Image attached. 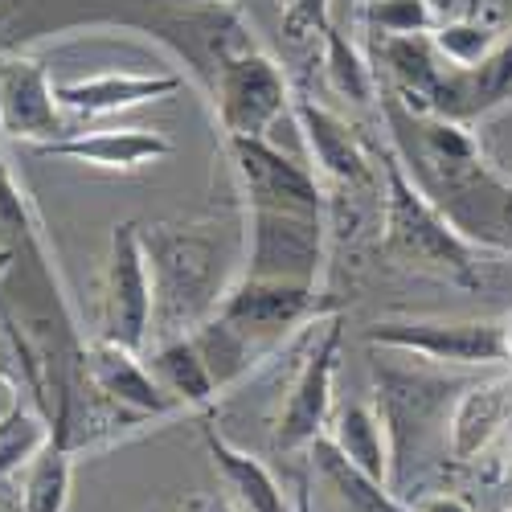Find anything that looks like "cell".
I'll list each match as a JSON object with an SVG mask.
<instances>
[{"label":"cell","mask_w":512,"mask_h":512,"mask_svg":"<svg viewBox=\"0 0 512 512\" xmlns=\"http://www.w3.org/2000/svg\"><path fill=\"white\" fill-rule=\"evenodd\" d=\"M373 156L381 160V250L394 263L414 267L422 275H439L459 287H480L476 246L410 181L390 144L373 148Z\"/></svg>","instance_id":"1"},{"label":"cell","mask_w":512,"mask_h":512,"mask_svg":"<svg viewBox=\"0 0 512 512\" xmlns=\"http://www.w3.org/2000/svg\"><path fill=\"white\" fill-rule=\"evenodd\" d=\"M144 250L152 267V332L177 336L213 316L222 291V246L201 226H144Z\"/></svg>","instance_id":"2"},{"label":"cell","mask_w":512,"mask_h":512,"mask_svg":"<svg viewBox=\"0 0 512 512\" xmlns=\"http://www.w3.org/2000/svg\"><path fill=\"white\" fill-rule=\"evenodd\" d=\"M205 95L226 136H267L283 115H291V82L250 33L218 58Z\"/></svg>","instance_id":"3"},{"label":"cell","mask_w":512,"mask_h":512,"mask_svg":"<svg viewBox=\"0 0 512 512\" xmlns=\"http://www.w3.org/2000/svg\"><path fill=\"white\" fill-rule=\"evenodd\" d=\"M324 263H328L324 213L246 205V259H242L246 279L320 287Z\"/></svg>","instance_id":"4"},{"label":"cell","mask_w":512,"mask_h":512,"mask_svg":"<svg viewBox=\"0 0 512 512\" xmlns=\"http://www.w3.org/2000/svg\"><path fill=\"white\" fill-rule=\"evenodd\" d=\"M340 345H345V320L336 312L320 316L312 324V340L295 369V381L279 406L275 418V447L279 451H308L332 418V386H336V365H340Z\"/></svg>","instance_id":"5"},{"label":"cell","mask_w":512,"mask_h":512,"mask_svg":"<svg viewBox=\"0 0 512 512\" xmlns=\"http://www.w3.org/2000/svg\"><path fill=\"white\" fill-rule=\"evenodd\" d=\"M152 336V267L144 250V226L119 222L107 242L103 267V340L144 349Z\"/></svg>","instance_id":"6"},{"label":"cell","mask_w":512,"mask_h":512,"mask_svg":"<svg viewBox=\"0 0 512 512\" xmlns=\"http://www.w3.org/2000/svg\"><path fill=\"white\" fill-rule=\"evenodd\" d=\"M365 340L373 349L414 353L439 365L492 369L504 365L500 320H377Z\"/></svg>","instance_id":"7"},{"label":"cell","mask_w":512,"mask_h":512,"mask_svg":"<svg viewBox=\"0 0 512 512\" xmlns=\"http://www.w3.org/2000/svg\"><path fill=\"white\" fill-rule=\"evenodd\" d=\"M213 312L234 332H242L263 357H271L283 345V336H291L295 328H304L316 316V287L238 275L222 291V300Z\"/></svg>","instance_id":"8"},{"label":"cell","mask_w":512,"mask_h":512,"mask_svg":"<svg viewBox=\"0 0 512 512\" xmlns=\"http://www.w3.org/2000/svg\"><path fill=\"white\" fill-rule=\"evenodd\" d=\"M87 386L111 410V418L115 422L123 418L127 426L164 422L185 410L160 386L156 373L148 369V361H140L136 349L115 345V340H103V336L87 345Z\"/></svg>","instance_id":"9"},{"label":"cell","mask_w":512,"mask_h":512,"mask_svg":"<svg viewBox=\"0 0 512 512\" xmlns=\"http://www.w3.org/2000/svg\"><path fill=\"white\" fill-rule=\"evenodd\" d=\"M0 136L29 148L74 136L50 66L25 50L0 54Z\"/></svg>","instance_id":"10"},{"label":"cell","mask_w":512,"mask_h":512,"mask_svg":"<svg viewBox=\"0 0 512 512\" xmlns=\"http://www.w3.org/2000/svg\"><path fill=\"white\" fill-rule=\"evenodd\" d=\"M226 156L238 177L246 205H275V209H312L324 213V193L316 173L283 156L267 136H226Z\"/></svg>","instance_id":"11"},{"label":"cell","mask_w":512,"mask_h":512,"mask_svg":"<svg viewBox=\"0 0 512 512\" xmlns=\"http://www.w3.org/2000/svg\"><path fill=\"white\" fill-rule=\"evenodd\" d=\"M476 250L512 254V181L480 160L435 201Z\"/></svg>","instance_id":"12"},{"label":"cell","mask_w":512,"mask_h":512,"mask_svg":"<svg viewBox=\"0 0 512 512\" xmlns=\"http://www.w3.org/2000/svg\"><path fill=\"white\" fill-rule=\"evenodd\" d=\"M291 119H295V132H300L320 177H328L336 185H373L377 181L373 148H365L353 123H345L336 111H328L324 103H316L304 91H291Z\"/></svg>","instance_id":"13"},{"label":"cell","mask_w":512,"mask_h":512,"mask_svg":"<svg viewBox=\"0 0 512 512\" xmlns=\"http://www.w3.org/2000/svg\"><path fill=\"white\" fill-rule=\"evenodd\" d=\"M168 152H173V140L152 127H95V132H74L33 148V156L41 160H74L107 168V173H136L144 164L164 160Z\"/></svg>","instance_id":"14"},{"label":"cell","mask_w":512,"mask_h":512,"mask_svg":"<svg viewBox=\"0 0 512 512\" xmlns=\"http://www.w3.org/2000/svg\"><path fill=\"white\" fill-rule=\"evenodd\" d=\"M181 87H185V78L173 70H164V74L107 70V74H91V78L58 82V103H62V111H70L78 119H103V115H119V111L140 107V103L168 99Z\"/></svg>","instance_id":"15"},{"label":"cell","mask_w":512,"mask_h":512,"mask_svg":"<svg viewBox=\"0 0 512 512\" xmlns=\"http://www.w3.org/2000/svg\"><path fill=\"white\" fill-rule=\"evenodd\" d=\"M328 443L345 455L349 463H357L365 476L381 480L394 488V451H390V431L386 418L369 402H345L336 406L328 418Z\"/></svg>","instance_id":"16"},{"label":"cell","mask_w":512,"mask_h":512,"mask_svg":"<svg viewBox=\"0 0 512 512\" xmlns=\"http://www.w3.org/2000/svg\"><path fill=\"white\" fill-rule=\"evenodd\" d=\"M201 439H205V451H209L213 467H218V476L226 480V488L242 504V512H295L263 459H254L250 451L234 447L213 422L201 426Z\"/></svg>","instance_id":"17"},{"label":"cell","mask_w":512,"mask_h":512,"mask_svg":"<svg viewBox=\"0 0 512 512\" xmlns=\"http://www.w3.org/2000/svg\"><path fill=\"white\" fill-rule=\"evenodd\" d=\"M512 418V381H484V386H472L451 410L447 422V447L459 463L476 459L496 435L500 426H508Z\"/></svg>","instance_id":"18"},{"label":"cell","mask_w":512,"mask_h":512,"mask_svg":"<svg viewBox=\"0 0 512 512\" xmlns=\"http://www.w3.org/2000/svg\"><path fill=\"white\" fill-rule=\"evenodd\" d=\"M148 369L156 373L160 386L173 394L185 410L197 406V410H209L213 402L222 398L218 390V381H213L201 349L193 345V336L189 332H177V336H160L156 340V349L148 357Z\"/></svg>","instance_id":"19"},{"label":"cell","mask_w":512,"mask_h":512,"mask_svg":"<svg viewBox=\"0 0 512 512\" xmlns=\"http://www.w3.org/2000/svg\"><path fill=\"white\" fill-rule=\"evenodd\" d=\"M308 451H312V463L320 467V476L332 484V492L345 500L353 512H410V508L398 500V492H394L390 484L365 476L357 463H349L345 455H340V451L328 443V435H320Z\"/></svg>","instance_id":"20"},{"label":"cell","mask_w":512,"mask_h":512,"mask_svg":"<svg viewBox=\"0 0 512 512\" xmlns=\"http://www.w3.org/2000/svg\"><path fill=\"white\" fill-rule=\"evenodd\" d=\"M189 336H193V345L201 349V357H205V365H209V373H213V381H218L222 394L234 390L238 381H246L259 361H267V357L254 349L242 332H234L218 312L205 316L197 328H189Z\"/></svg>","instance_id":"21"},{"label":"cell","mask_w":512,"mask_h":512,"mask_svg":"<svg viewBox=\"0 0 512 512\" xmlns=\"http://www.w3.org/2000/svg\"><path fill=\"white\" fill-rule=\"evenodd\" d=\"M50 439H54V422L46 418V410L13 398L9 410L0 414V484L17 476L21 467H29Z\"/></svg>","instance_id":"22"},{"label":"cell","mask_w":512,"mask_h":512,"mask_svg":"<svg viewBox=\"0 0 512 512\" xmlns=\"http://www.w3.org/2000/svg\"><path fill=\"white\" fill-rule=\"evenodd\" d=\"M70 480H74V447H66L62 439H50L25 467L21 508L25 512H66Z\"/></svg>","instance_id":"23"},{"label":"cell","mask_w":512,"mask_h":512,"mask_svg":"<svg viewBox=\"0 0 512 512\" xmlns=\"http://www.w3.org/2000/svg\"><path fill=\"white\" fill-rule=\"evenodd\" d=\"M320 41H324V78H328V87L340 99H349L357 107H369L377 99V74H373L369 58L353 46V37L340 33L336 25H328L320 33Z\"/></svg>","instance_id":"24"},{"label":"cell","mask_w":512,"mask_h":512,"mask_svg":"<svg viewBox=\"0 0 512 512\" xmlns=\"http://www.w3.org/2000/svg\"><path fill=\"white\" fill-rule=\"evenodd\" d=\"M0 246H9L17 259H46L37 213H33L21 181L13 177V164H9L5 148H0Z\"/></svg>","instance_id":"25"},{"label":"cell","mask_w":512,"mask_h":512,"mask_svg":"<svg viewBox=\"0 0 512 512\" xmlns=\"http://www.w3.org/2000/svg\"><path fill=\"white\" fill-rule=\"evenodd\" d=\"M435 50L459 66V70H476L480 62H488L500 46V29L492 21H480V13H463V17H447L431 29Z\"/></svg>","instance_id":"26"},{"label":"cell","mask_w":512,"mask_h":512,"mask_svg":"<svg viewBox=\"0 0 512 512\" xmlns=\"http://www.w3.org/2000/svg\"><path fill=\"white\" fill-rule=\"evenodd\" d=\"M365 25L373 37H414L439 25L431 0H365Z\"/></svg>","instance_id":"27"},{"label":"cell","mask_w":512,"mask_h":512,"mask_svg":"<svg viewBox=\"0 0 512 512\" xmlns=\"http://www.w3.org/2000/svg\"><path fill=\"white\" fill-rule=\"evenodd\" d=\"M332 25V0H283V33L300 41Z\"/></svg>","instance_id":"28"},{"label":"cell","mask_w":512,"mask_h":512,"mask_svg":"<svg viewBox=\"0 0 512 512\" xmlns=\"http://www.w3.org/2000/svg\"><path fill=\"white\" fill-rule=\"evenodd\" d=\"M414 508H418V512H472V504H467V500H459V496H451V492L426 496V500H418Z\"/></svg>","instance_id":"29"},{"label":"cell","mask_w":512,"mask_h":512,"mask_svg":"<svg viewBox=\"0 0 512 512\" xmlns=\"http://www.w3.org/2000/svg\"><path fill=\"white\" fill-rule=\"evenodd\" d=\"M295 512H316L312 504V484L300 476V484H295Z\"/></svg>","instance_id":"30"},{"label":"cell","mask_w":512,"mask_h":512,"mask_svg":"<svg viewBox=\"0 0 512 512\" xmlns=\"http://www.w3.org/2000/svg\"><path fill=\"white\" fill-rule=\"evenodd\" d=\"M500 340H504V365H512V312L500 320Z\"/></svg>","instance_id":"31"},{"label":"cell","mask_w":512,"mask_h":512,"mask_svg":"<svg viewBox=\"0 0 512 512\" xmlns=\"http://www.w3.org/2000/svg\"><path fill=\"white\" fill-rule=\"evenodd\" d=\"M189 512H230L226 504H218V500H193L189 504Z\"/></svg>","instance_id":"32"},{"label":"cell","mask_w":512,"mask_h":512,"mask_svg":"<svg viewBox=\"0 0 512 512\" xmlns=\"http://www.w3.org/2000/svg\"><path fill=\"white\" fill-rule=\"evenodd\" d=\"M13 263H17V254H13L9 246H0V279H5V275L13 271Z\"/></svg>","instance_id":"33"},{"label":"cell","mask_w":512,"mask_h":512,"mask_svg":"<svg viewBox=\"0 0 512 512\" xmlns=\"http://www.w3.org/2000/svg\"><path fill=\"white\" fill-rule=\"evenodd\" d=\"M0 512H25V508H21V500H13V496L0 492Z\"/></svg>","instance_id":"34"},{"label":"cell","mask_w":512,"mask_h":512,"mask_svg":"<svg viewBox=\"0 0 512 512\" xmlns=\"http://www.w3.org/2000/svg\"><path fill=\"white\" fill-rule=\"evenodd\" d=\"M463 13H480V0H463Z\"/></svg>","instance_id":"35"},{"label":"cell","mask_w":512,"mask_h":512,"mask_svg":"<svg viewBox=\"0 0 512 512\" xmlns=\"http://www.w3.org/2000/svg\"><path fill=\"white\" fill-rule=\"evenodd\" d=\"M410 512H418V508H410Z\"/></svg>","instance_id":"36"},{"label":"cell","mask_w":512,"mask_h":512,"mask_svg":"<svg viewBox=\"0 0 512 512\" xmlns=\"http://www.w3.org/2000/svg\"><path fill=\"white\" fill-rule=\"evenodd\" d=\"M504 512H512V508H504Z\"/></svg>","instance_id":"37"}]
</instances>
